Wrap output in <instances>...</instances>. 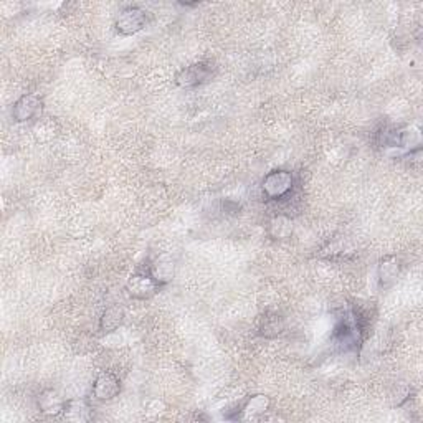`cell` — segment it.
Returning <instances> with one entry per match:
<instances>
[{
    "instance_id": "7",
    "label": "cell",
    "mask_w": 423,
    "mask_h": 423,
    "mask_svg": "<svg viewBox=\"0 0 423 423\" xmlns=\"http://www.w3.org/2000/svg\"><path fill=\"white\" fill-rule=\"evenodd\" d=\"M121 392V380L112 372H101L93 384V397L99 402H110Z\"/></svg>"
},
{
    "instance_id": "6",
    "label": "cell",
    "mask_w": 423,
    "mask_h": 423,
    "mask_svg": "<svg viewBox=\"0 0 423 423\" xmlns=\"http://www.w3.org/2000/svg\"><path fill=\"white\" fill-rule=\"evenodd\" d=\"M161 284L150 276L148 271L146 273H136L126 283V291L134 299H149L159 291Z\"/></svg>"
},
{
    "instance_id": "12",
    "label": "cell",
    "mask_w": 423,
    "mask_h": 423,
    "mask_svg": "<svg viewBox=\"0 0 423 423\" xmlns=\"http://www.w3.org/2000/svg\"><path fill=\"white\" fill-rule=\"evenodd\" d=\"M65 402L61 399V395L53 388H47L39 395V410L41 413L50 417H58L61 415L63 407H65Z\"/></svg>"
},
{
    "instance_id": "8",
    "label": "cell",
    "mask_w": 423,
    "mask_h": 423,
    "mask_svg": "<svg viewBox=\"0 0 423 423\" xmlns=\"http://www.w3.org/2000/svg\"><path fill=\"white\" fill-rule=\"evenodd\" d=\"M148 273L153 276V278L156 279L161 286H164V284L173 282V278H174V273H175L174 259L170 257H167V255H161V257H157L153 263H150Z\"/></svg>"
},
{
    "instance_id": "14",
    "label": "cell",
    "mask_w": 423,
    "mask_h": 423,
    "mask_svg": "<svg viewBox=\"0 0 423 423\" xmlns=\"http://www.w3.org/2000/svg\"><path fill=\"white\" fill-rule=\"evenodd\" d=\"M124 321V311L118 306H111L106 311L103 313L101 319H99V331L104 334L115 333L116 329H119V326Z\"/></svg>"
},
{
    "instance_id": "4",
    "label": "cell",
    "mask_w": 423,
    "mask_h": 423,
    "mask_svg": "<svg viewBox=\"0 0 423 423\" xmlns=\"http://www.w3.org/2000/svg\"><path fill=\"white\" fill-rule=\"evenodd\" d=\"M213 75H215V65L212 61H199L179 71L175 83L177 86L188 90V88H197L208 83Z\"/></svg>"
},
{
    "instance_id": "11",
    "label": "cell",
    "mask_w": 423,
    "mask_h": 423,
    "mask_svg": "<svg viewBox=\"0 0 423 423\" xmlns=\"http://www.w3.org/2000/svg\"><path fill=\"white\" fill-rule=\"evenodd\" d=\"M399 275L400 265L399 259L395 257H387L379 263V268H377V282H379L380 288H384V290L392 286V284L399 279Z\"/></svg>"
},
{
    "instance_id": "5",
    "label": "cell",
    "mask_w": 423,
    "mask_h": 423,
    "mask_svg": "<svg viewBox=\"0 0 423 423\" xmlns=\"http://www.w3.org/2000/svg\"><path fill=\"white\" fill-rule=\"evenodd\" d=\"M41 110H43V99L40 95H23L12 106V118L15 123H28V121L39 118Z\"/></svg>"
},
{
    "instance_id": "16",
    "label": "cell",
    "mask_w": 423,
    "mask_h": 423,
    "mask_svg": "<svg viewBox=\"0 0 423 423\" xmlns=\"http://www.w3.org/2000/svg\"><path fill=\"white\" fill-rule=\"evenodd\" d=\"M284 322L283 317L278 314H266L259 324V333L265 337H276L283 333Z\"/></svg>"
},
{
    "instance_id": "9",
    "label": "cell",
    "mask_w": 423,
    "mask_h": 423,
    "mask_svg": "<svg viewBox=\"0 0 423 423\" xmlns=\"http://www.w3.org/2000/svg\"><path fill=\"white\" fill-rule=\"evenodd\" d=\"M270 409V399L266 395H251L238 407L237 420L242 418H258Z\"/></svg>"
},
{
    "instance_id": "3",
    "label": "cell",
    "mask_w": 423,
    "mask_h": 423,
    "mask_svg": "<svg viewBox=\"0 0 423 423\" xmlns=\"http://www.w3.org/2000/svg\"><path fill=\"white\" fill-rule=\"evenodd\" d=\"M149 22V15L144 8L137 6H129L119 12L115 20V28L119 35H136Z\"/></svg>"
},
{
    "instance_id": "13",
    "label": "cell",
    "mask_w": 423,
    "mask_h": 423,
    "mask_svg": "<svg viewBox=\"0 0 423 423\" xmlns=\"http://www.w3.org/2000/svg\"><path fill=\"white\" fill-rule=\"evenodd\" d=\"M268 233L275 240H286L293 235V220L291 217L279 213V215L273 217L268 224Z\"/></svg>"
},
{
    "instance_id": "1",
    "label": "cell",
    "mask_w": 423,
    "mask_h": 423,
    "mask_svg": "<svg viewBox=\"0 0 423 423\" xmlns=\"http://www.w3.org/2000/svg\"><path fill=\"white\" fill-rule=\"evenodd\" d=\"M334 344L342 351L355 349L362 341V317L355 311L346 313L334 329Z\"/></svg>"
},
{
    "instance_id": "15",
    "label": "cell",
    "mask_w": 423,
    "mask_h": 423,
    "mask_svg": "<svg viewBox=\"0 0 423 423\" xmlns=\"http://www.w3.org/2000/svg\"><path fill=\"white\" fill-rule=\"evenodd\" d=\"M57 123L52 118H43L37 121V124L33 126V136H35L37 142H45L53 141L57 137Z\"/></svg>"
},
{
    "instance_id": "2",
    "label": "cell",
    "mask_w": 423,
    "mask_h": 423,
    "mask_svg": "<svg viewBox=\"0 0 423 423\" xmlns=\"http://www.w3.org/2000/svg\"><path fill=\"white\" fill-rule=\"evenodd\" d=\"M296 186L295 174L286 169H275L265 175L262 182V192L266 200H273V202H279V200L288 199L291 195L293 188Z\"/></svg>"
},
{
    "instance_id": "10",
    "label": "cell",
    "mask_w": 423,
    "mask_h": 423,
    "mask_svg": "<svg viewBox=\"0 0 423 423\" xmlns=\"http://www.w3.org/2000/svg\"><path fill=\"white\" fill-rule=\"evenodd\" d=\"M61 415L65 420L70 422H90L93 418V410H91L86 400L73 399L65 402Z\"/></svg>"
}]
</instances>
